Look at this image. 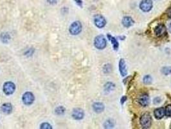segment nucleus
Listing matches in <instances>:
<instances>
[{"label": "nucleus", "mask_w": 171, "mask_h": 129, "mask_svg": "<svg viewBox=\"0 0 171 129\" xmlns=\"http://www.w3.org/2000/svg\"><path fill=\"white\" fill-rule=\"evenodd\" d=\"M152 118L149 113H145L140 118V124L144 128H149L151 126Z\"/></svg>", "instance_id": "f257e3e1"}, {"label": "nucleus", "mask_w": 171, "mask_h": 129, "mask_svg": "<svg viewBox=\"0 0 171 129\" xmlns=\"http://www.w3.org/2000/svg\"><path fill=\"white\" fill-rule=\"evenodd\" d=\"M94 45L97 49L102 50L106 47V39L102 35H99L95 37V41H94Z\"/></svg>", "instance_id": "f03ea898"}, {"label": "nucleus", "mask_w": 171, "mask_h": 129, "mask_svg": "<svg viewBox=\"0 0 171 129\" xmlns=\"http://www.w3.org/2000/svg\"><path fill=\"white\" fill-rule=\"evenodd\" d=\"M3 90L4 93L6 95L9 96L11 95L15 92L16 90V86L15 84L12 82H7L4 83Z\"/></svg>", "instance_id": "7ed1b4c3"}, {"label": "nucleus", "mask_w": 171, "mask_h": 129, "mask_svg": "<svg viewBox=\"0 0 171 129\" xmlns=\"http://www.w3.org/2000/svg\"><path fill=\"white\" fill-rule=\"evenodd\" d=\"M82 28H83V27H82L81 22L75 21L70 25L69 31H70L71 34L77 35L81 33V32L82 31Z\"/></svg>", "instance_id": "20e7f679"}, {"label": "nucleus", "mask_w": 171, "mask_h": 129, "mask_svg": "<svg viewBox=\"0 0 171 129\" xmlns=\"http://www.w3.org/2000/svg\"><path fill=\"white\" fill-rule=\"evenodd\" d=\"M35 97L34 94L30 92H25L22 97V101L25 105H32L34 102Z\"/></svg>", "instance_id": "39448f33"}, {"label": "nucleus", "mask_w": 171, "mask_h": 129, "mask_svg": "<svg viewBox=\"0 0 171 129\" xmlns=\"http://www.w3.org/2000/svg\"><path fill=\"white\" fill-rule=\"evenodd\" d=\"M140 8L144 12H149L152 8V2L151 0H142L140 4Z\"/></svg>", "instance_id": "423d86ee"}, {"label": "nucleus", "mask_w": 171, "mask_h": 129, "mask_svg": "<svg viewBox=\"0 0 171 129\" xmlns=\"http://www.w3.org/2000/svg\"><path fill=\"white\" fill-rule=\"evenodd\" d=\"M94 23H95V25L96 27L99 29H101V28L105 27L106 21L105 18L101 15H96L95 18H94Z\"/></svg>", "instance_id": "0eeeda50"}, {"label": "nucleus", "mask_w": 171, "mask_h": 129, "mask_svg": "<svg viewBox=\"0 0 171 129\" xmlns=\"http://www.w3.org/2000/svg\"><path fill=\"white\" fill-rule=\"evenodd\" d=\"M154 32L158 37H163L167 34V29L164 25L160 24L155 28Z\"/></svg>", "instance_id": "6e6552de"}, {"label": "nucleus", "mask_w": 171, "mask_h": 129, "mask_svg": "<svg viewBox=\"0 0 171 129\" xmlns=\"http://www.w3.org/2000/svg\"><path fill=\"white\" fill-rule=\"evenodd\" d=\"M72 117L76 120H81L83 119L84 116V112L83 109L80 108H74L71 114Z\"/></svg>", "instance_id": "1a4fd4ad"}, {"label": "nucleus", "mask_w": 171, "mask_h": 129, "mask_svg": "<svg viewBox=\"0 0 171 129\" xmlns=\"http://www.w3.org/2000/svg\"><path fill=\"white\" fill-rule=\"evenodd\" d=\"M138 103L142 107H147L149 103V97L146 94L140 96L138 98Z\"/></svg>", "instance_id": "9d476101"}, {"label": "nucleus", "mask_w": 171, "mask_h": 129, "mask_svg": "<svg viewBox=\"0 0 171 129\" xmlns=\"http://www.w3.org/2000/svg\"><path fill=\"white\" fill-rule=\"evenodd\" d=\"M119 70L122 76H126L127 74L126 62L124 59H121L119 61Z\"/></svg>", "instance_id": "9b49d317"}, {"label": "nucleus", "mask_w": 171, "mask_h": 129, "mask_svg": "<svg viewBox=\"0 0 171 129\" xmlns=\"http://www.w3.org/2000/svg\"><path fill=\"white\" fill-rule=\"evenodd\" d=\"M1 112L5 114H10L12 111V105L9 103H5L1 107Z\"/></svg>", "instance_id": "f8f14e48"}, {"label": "nucleus", "mask_w": 171, "mask_h": 129, "mask_svg": "<svg viewBox=\"0 0 171 129\" xmlns=\"http://www.w3.org/2000/svg\"><path fill=\"white\" fill-rule=\"evenodd\" d=\"M154 114L155 118L158 120H160L163 118V116L165 115V109L163 108H158L154 110Z\"/></svg>", "instance_id": "ddd939ff"}, {"label": "nucleus", "mask_w": 171, "mask_h": 129, "mask_svg": "<svg viewBox=\"0 0 171 129\" xmlns=\"http://www.w3.org/2000/svg\"><path fill=\"white\" fill-rule=\"evenodd\" d=\"M122 24H123V25L125 27L129 28L130 27H131L132 25H133L134 21L132 20V19L131 17L126 16L124 17L123 19H122Z\"/></svg>", "instance_id": "4468645a"}, {"label": "nucleus", "mask_w": 171, "mask_h": 129, "mask_svg": "<svg viewBox=\"0 0 171 129\" xmlns=\"http://www.w3.org/2000/svg\"><path fill=\"white\" fill-rule=\"evenodd\" d=\"M104 108H105L104 107V105L103 103H99V102L95 103L93 105V110L96 113L102 112L104 110Z\"/></svg>", "instance_id": "2eb2a0df"}, {"label": "nucleus", "mask_w": 171, "mask_h": 129, "mask_svg": "<svg viewBox=\"0 0 171 129\" xmlns=\"http://www.w3.org/2000/svg\"><path fill=\"white\" fill-rule=\"evenodd\" d=\"M108 37L109 40H110L111 41L112 45H113V47L114 50H118L119 45H118V41H117V40L114 38V37H112L110 34H108Z\"/></svg>", "instance_id": "dca6fc26"}, {"label": "nucleus", "mask_w": 171, "mask_h": 129, "mask_svg": "<svg viewBox=\"0 0 171 129\" xmlns=\"http://www.w3.org/2000/svg\"><path fill=\"white\" fill-rule=\"evenodd\" d=\"M114 87H115V85H114L113 83L109 82L107 83L105 86H104V89H105L106 92H109V91L113 90Z\"/></svg>", "instance_id": "f3484780"}, {"label": "nucleus", "mask_w": 171, "mask_h": 129, "mask_svg": "<svg viewBox=\"0 0 171 129\" xmlns=\"http://www.w3.org/2000/svg\"><path fill=\"white\" fill-rule=\"evenodd\" d=\"M0 37H1V40L2 42H3L4 43H8L10 40V38H11V37H10L9 35L7 33H2Z\"/></svg>", "instance_id": "a211bd4d"}, {"label": "nucleus", "mask_w": 171, "mask_h": 129, "mask_svg": "<svg viewBox=\"0 0 171 129\" xmlns=\"http://www.w3.org/2000/svg\"><path fill=\"white\" fill-rule=\"evenodd\" d=\"M65 112V107H63V106H59V107L56 108L55 110V113L59 116L64 114Z\"/></svg>", "instance_id": "6ab92c4d"}, {"label": "nucleus", "mask_w": 171, "mask_h": 129, "mask_svg": "<svg viewBox=\"0 0 171 129\" xmlns=\"http://www.w3.org/2000/svg\"><path fill=\"white\" fill-rule=\"evenodd\" d=\"M104 127L106 128H113L114 126V123L113 121H112L111 120H108L106 121L105 123H104Z\"/></svg>", "instance_id": "aec40b11"}, {"label": "nucleus", "mask_w": 171, "mask_h": 129, "mask_svg": "<svg viewBox=\"0 0 171 129\" xmlns=\"http://www.w3.org/2000/svg\"><path fill=\"white\" fill-rule=\"evenodd\" d=\"M152 82V78L150 77V76L147 75L144 78V83L146 85H149Z\"/></svg>", "instance_id": "412c9836"}, {"label": "nucleus", "mask_w": 171, "mask_h": 129, "mask_svg": "<svg viewBox=\"0 0 171 129\" xmlns=\"http://www.w3.org/2000/svg\"><path fill=\"white\" fill-rule=\"evenodd\" d=\"M162 71L164 75H168L171 74V68L169 67H165L163 68Z\"/></svg>", "instance_id": "4be33fe9"}, {"label": "nucleus", "mask_w": 171, "mask_h": 129, "mask_svg": "<svg viewBox=\"0 0 171 129\" xmlns=\"http://www.w3.org/2000/svg\"><path fill=\"white\" fill-rule=\"evenodd\" d=\"M103 70H104V72L106 73V74L111 72V70H112L111 65L110 64H106V65H104Z\"/></svg>", "instance_id": "5701e85b"}, {"label": "nucleus", "mask_w": 171, "mask_h": 129, "mask_svg": "<svg viewBox=\"0 0 171 129\" xmlns=\"http://www.w3.org/2000/svg\"><path fill=\"white\" fill-rule=\"evenodd\" d=\"M165 113L167 117H171V105H168L166 107L165 109Z\"/></svg>", "instance_id": "b1692460"}, {"label": "nucleus", "mask_w": 171, "mask_h": 129, "mask_svg": "<svg viewBox=\"0 0 171 129\" xmlns=\"http://www.w3.org/2000/svg\"><path fill=\"white\" fill-rule=\"evenodd\" d=\"M40 128L42 129H51L52 128V125H50L48 123H43L41 125H40Z\"/></svg>", "instance_id": "393cba45"}, {"label": "nucleus", "mask_w": 171, "mask_h": 129, "mask_svg": "<svg viewBox=\"0 0 171 129\" xmlns=\"http://www.w3.org/2000/svg\"><path fill=\"white\" fill-rule=\"evenodd\" d=\"M76 4L80 7H83V1L82 0H74Z\"/></svg>", "instance_id": "a878e982"}, {"label": "nucleus", "mask_w": 171, "mask_h": 129, "mask_svg": "<svg viewBox=\"0 0 171 129\" xmlns=\"http://www.w3.org/2000/svg\"><path fill=\"white\" fill-rule=\"evenodd\" d=\"M58 0H47L48 3H49L51 5H55L57 3Z\"/></svg>", "instance_id": "bb28decb"}, {"label": "nucleus", "mask_w": 171, "mask_h": 129, "mask_svg": "<svg viewBox=\"0 0 171 129\" xmlns=\"http://www.w3.org/2000/svg\"><path fill=\"white\" fill-rule=\"evenodd\" d=\"M167 14L168 17H169V18L171 19V7H170L169 8H168V9H167Z\"/></svg>", "instance_id": "cd10ccee"}, {"label": "nucleus", "mask_w": 171, "mask_h": 129, "mask_svg": "<svg viewBox=\"0 0 171 129\" xmlns=\"http://www.w3.org/2000/svg\"><path fill=\"white\" fill-rule=\"evenodd\" d=\"M161 102H162V101H161V99L160 98H156L154 100V104H158V103H160Z\"/></svg>", "instance_id": "c85d7f7f"}, {"label": "nucleus", "mask_w": 171, "mask_h": 129, "mask_svg": "<svg viewBox=\"0 0 171 129\" xmlns=\"http://www.w3.org/2000/svg\"><path fill=\"white\" fill-rule=\"evenodd\" d=\"M126 99H127V98L126 97V96H123V97L122 98V99H121V103H122V104H124V103L125 102H126Z\"/></svg>", "instance_id": "c756f323"}, {"label": "nucleus", "mask_w": 171, "mask_h": 129, "mask_svg": "<svg viewBox=\"0 0 171 129\" xmlns=\"http://www.w3.org/2000/svg\"><path fill=\"white\" fill-rule=\"evenodd\" d=\"M169 29H170V32H171V23H170V25H169Z\"/></svg>", "instance_id": "7c9ffc66"}, {"label": "nucleus", "mask_w": 171, "mask_h": 129, "mask_svg": "<svg viewBox=\"0 0 171 129\" xmlns=\"http://www.w3.org/2000/svg\"><path fill=\"white\" fill-rule=\"evenodd\" d=\"M170 128H171V124H170Z\"/></svg>", "instance_id": "2f4dec72"}]
</instances>
